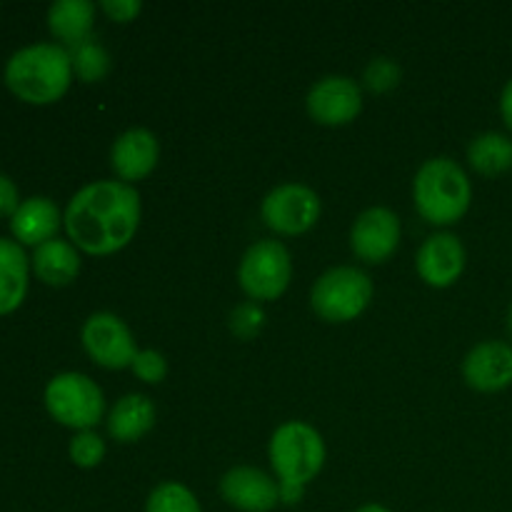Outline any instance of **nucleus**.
Returning <instances> with one entry per match:
<instances>
[{
  "label": "nucleus",
  "mask_w": 512,
  "mask_h": 512,
  "mask_svg": "<svg viewBox=\"0 0 512 512\" xmlns=\"http://www.w3.org/2000/svg\"><path fill=\"white\" fill-rule=\"evenodd\" d=\"M140 193L120 180H95L83 185L63 210L68 240L88 255H113L130 245L140 228Z\"/></svg>",
  "instance_id": "1"
},
{
  "label": "nucleus",
  "mask_w": 512,
  "mask_h": 512,
  "mask_svg": "<svg viewBox=\"0 0 512 512\" xmlns=\"http://www.w3.org/2000/svg\"><path fill=\"white\" fill-rule=\"evenodd\" d=\"M70 50L58 43H33L15 50L3 70L10 93L30 105L58 103L73 83Z\"/></svg>",
  "instance_id": "2"
},
{
  "label": "nucleus",
  "mask_w": 512,
  "mask_h": 512,
  "mask_svg": "<svg viewBox=\"0 0 512 512\" xmlns=\"http://www.w3.org/2000/svg\"><path fill=\"white\" fill-rule=\"evenodd\" d=\"M270 465L280 483V503L295 505L303 500L310 480L320 475L325 465L323 435L303 420H288L270 438Z\"/></svg>",
  "instance_id": "3"
},
{
  "label": "nucleus",
  "mask_w": 512,
  "mask_h": 512,
  "mask_svg": "<svg viewBox=\"0 0 512 512\" xmlns=\"http://www.w3.org/2000/svg\"><path fill=\"white\" fill-rule=\"evenodd\" d=\"M413 200L420 218L445 228L465 218L473 200V185L453 158H430L415 173Z\"/></svg>",
  "instance_id": "4"
},
{
  "label": "nucleus",
  "mask_w": 512,
  "mask_h": 512,
  "mask_svg": "<svg viewBox=\"0 0 512 512\" xmlns=\"http://www.w3.org/2000/svg\"><path fill=\"white\" fill-rule=\"evenodd\" d=\"M373 293V278L365 270L338 265L315 280L310 290V308L325 323L343 325L365 313Z\"/></svg>",
  "instance_id": "5"
},
{
  "label": "nucleus",
  "mask_w": 512,
  "mask_h": 512,
  "mask_svg": "<svg viewBox=\"0 0 512 512\" xmlns=\"http://www.w3.org/2000/svg\"><path fill=\"white\" fill-rule=\"evenodd\" d=\"M45 410L55 423L83 433L93 430L105 415V395L93 378L83 373H58L43 393Z\"/></svg>",
  "instance_id": "6"
},
{
  "label": "nucleus",
  "mask_w": 512,
  "mask_h": 512,
  "mask_svg": "<svg viewBox=\"0 0 512 512\" xmlns=\"http://www.w3.org/2000/svg\"><path fill=\"white\" fill-rule=\"evenodd\" d=\"M293 260L280 240H258L238 265V285L253 303H270L288 290Z\"/></svg>",
  "instance_id": "7"
},
{
  "label": "nucleus",
  "mask_w": 512,
  "mask_h": 512,
  "mask_svg": "<svg viewBox=\"0 0 512 512\" xmlns=\"http://www.w3.org/2000/svg\"><path fill=\"white\" fill-rule=\"evenodd\" d=\"M318 193L303 183H283L270 190L260 205L263 223L278 235H303L320 220Z\"/></svg>",
  "instance_id": "8"
},
{
  "label": "nucleus",
  "mask_w": 512,
  "mask_h": 512,
  "mask_svg": "<svg viewBox=\"0 0 512 512\" xmlns=\"http://www.w3.org/2000/svg\"><path fill=\"white\" fill-rule=\"evenodd\" d=\"M80 343L88 358L105 370H125L133 365L138 348L125 320L113 313H93L80 328Z\"/></svg>",
  "instance_id": "9"
},
{
  "label": "nucleus",
  "mask_w": 512,
  "mask_h": 512,
  "mask_svg": "<svg viewBox=\"0 0 512 512\" xmlns=\"http://www.w3.org/2000/svg\"><path fill=\"white\" fill-rule=\"evenodd\" d=\"M400 218L390 208H368L355 218L350 228V248L355 258L368 265H380L393 258L400 245Z\"/></svg>",
  "instance_id": "10"
},
{
  "label": "nucleus",
  "mask_w": 512,
  "mask_h": 512,
  "mask_svg": "<svg viewBox=\"0 0 512 512\" xmlns=\"http://www.w3.org/2000/svg\"><path fill=\"white\" fill-rule=\"evenodd\" d=\"M308 115L318 125L340 128L353 123L363 110V90L353 78L345 75H328L310 88L305 98Z\"/></svg>",
  "instance_id": "11"
},
{
  "label": "nucleus",
  "mask_w": 512,
  "mask_h": 512,
  "mask_svg": "<svg viewBox=\"0 0 512 512\" xmlns=\"http://www.w3.org/2000/svg\"><path fill=\"white\" fill-rule=\"evenodd\" d=\"M220 495L240 512H270L280 505V483L265 470L238 465L220 480Z\"/></svg>",
  "instance_id": "12"
},
{
  "label": "nucleus",
  "mask_w": 512,
  "mask_h": 512,
  "mask_svg": "<svg viewBox=\"0 0 512 512\" xmlns=\"http://www.w3.org/2000/svg\"><path fill=\"white\" fill-rule=\"evenodd\" d=\"M463 380L478 393H500L512 385V345L483 340L463 360Z\"/></svg>",
  "instance_id": "13"
},
{
  "label": "nucleus",
  "mask_w": 512,
  "mask_h": 512,
  "mask_svg": "<svg viewBox=\"0 0 512 512\" xmlns=\"http://www.w3.org/2000/svg\"><path fill=\"white\" fill-rule=\"evenodd\" d=\"M465 245L453 233H433L415 255V270L430 288H450L465 270Z\"/></svg>",
  "instance_id": "14"
},
{
  "label": "nucleus",
  "mask_w": 512,
  "mask_h": 512,
  "mask_svg": "<svg viewBox=\"0 0 512 512\" xmlns=\"http://www.w3.org/2000/svg\"><path fill=\"white\" fill-rule=\"evenodd\" d=\"M160 160V143L153 130L130 128L118 135L110 148V168L120 183H140L148 178Z\"/></svg>",
  "instance_id": "15"
},
{
  "label": "nucleus",
  "mask_w": 512,
  "mask_h": 512,
  "mask_svg": "<svg viewBox=\"0 0 512 512\" xmlns=\"http://www.w3.org/2000/svg\"><path fill=\"white\" fill-rule=\"evenodd\" d=\"M60 225H63V213L45 195L20 200L15 213L10 215V233H13L15 243L33 245V248L58 238Z\"/></svg>",
  "instance_id": "16"
},
{
  "label": "nucleus",
  "mask_w": 512,
  "mask_h": 512,
  "mask_svg": "<svg viewBox=\"0 0 512 512\" xmlns=\"http://www.w3.org/2000/svg\"><path fill=\"white\" fill-rule=\"evenodd\" d=\"M155 403L143 393H130L120 398L108 413V435L118 443H138L153 430Z\"/></svg>",
  "instance_id": "17"
},
{
  "label": "nucleus",
  "mask_w": 512,
  "mask_h": 512,
  "mask_svg": "<svg viewBox=\"0 0 512 512\" xmlns=\"http://www.w3.org/2000/svg\"><path fill=\"white\" fill-rule=\"evenodd\" d=\"M30 268L40 283L50 285V288H65L78 278L80 253L70 240L53 238L33 250Z\"/></svg>",
  "instance_id": "18"
},
{
  "label": "nucleus",
  "mask_w": 512,
  "mask_h": 512,
  "mask_svg": "<svg viewBox=\"0 0 512 512\" xmlns=\"http://www.w3.org/2000/svg\"><path fill=\"white\" fill-rule=\"evenodd\" d=\"M95 5L90 0H55L48 8V30L58 45L75 48L93 38Z\"/></svg>",
  "instance_id": "19"
},
{
  "label": "nucleus",
  "mask_w": 512,
  "mask_h": 512,
  "mask_svg": "<svg viewBox=\"0 0 512 512\" xmlns=\"http://www.w3.org/2000/svg\"><path fill=\"white\" fill-rule=\"evenodd\" d=\"M30 258L25 248L10 238H0V315H8L23 305L28 295Z\"/></svg>",
  "instance_id": "20"
},
{
  "label": "nucleus",
  "mask_w": 512,
  "mask_h": 512,
  "mask_svg": "<svg viewBox=\"0 0 512 512\" xmlns=\"http://www.w3.org/2000/svg\"><path fill=\"white\" fill-rule=\"evenodd\" d=\"M470 168L485 178H498L512 170V138L505 133H480L468 145Z\"/></svg>",
  "instance_id": "21"
},
{
  "label": "nucleus",
  "mask_w": 512,
  "mask_h": 512,
  "mask_svg": "<svg viewBox=\"0 0 512 512\" xmlns=\"http://www.w3.org/2000/svg\"><path fill=\"white\" fill-rule=\"evenodd\" d=\"M70 63H73V75L83 83H100L110 73V53L95 38L70 48Z\"/></svg>",
  "instance_id": "22"
},
{
  "label": "nucleus",
  "mask_w": 512,
  "mask_h": 512,
  "mask_svg": "<svg viewBox=\"0 0 512 512\" xmlns=\"http://www.w3.org/2000/svg\"><path fill=\"white\" fill-rule=\"evenodd\" d=\"M145 512H203L198 498L190 488L183 483H160L150 490L148 500H145Z\"/></svg>",
  "instance_id": "23"
},
{
  "label": "nucleus",
  "mask_w": 512,
  "mask_h": 512,
  "mask_svg": "<svg viewBox=\"0 0 512 512\" xmlns=\"http://www.w3.org/2000/svg\"><path fill=\"white\" fill-rule=\"evenodd\" d=\"M68 455L73 460V465L83 470L98 468L105 460V440L100 438L95 430H83V433H75L73 440L68 445Z\"/></svg>",
  "instance_id": "24"
},
{
  "label": "nucleus",
  "mask_w": 512,
  "mask_h": 512,
  "mask_svg": "<svg viewBox=\"0 0 512 512\" xmlns=\"http://www.w3.org/2000/svg\"><path fill=\"white\" fill-rule=\"evenodd\" d=\"M400 78H403V70L390 58L370 60V65L363 73V83L370 93H388V90L398 88Z\"/></svg>",
  "instance_id": "25"
},
{
  "label": "nucleus",
  "mask_w": 512,
  "mask_h": 512,
  "mask_svg": "<svg viewBox=\"0 0 512 512\" xmlns=\"http://www.w3.org/2000/svg\"><path fill=\"white\" fill-rule=\"evenodd\" d=\"M265 328V310L260 303H240L238 308L230 313V333L238 340H253L260 330Z\"/></svg>",
  "instance_id": "26"
},
{
  "label": "nucleus",
  "mask_w": 512,
  "mask_h": 512,
  "mask_svg": "<svg viewBox=\"0 0 512 512\" xmlns=\"http://www.w3.org/2000/svg\"><path fill=\"white\" fill-rule=\"evenodd\" d=\"M130 370L135 373V378L143 380L148 385H160L165 378H168V360H165L163 353L153 348L138 350Z\"/></svg>",
  "instance_id": "27"
},
{
  "label": "nucleus",
  "mask_w": 512,
  "mask_h": 512,
  "mask_svg": "<svg viewBox=\"0 0 512 512\" xmlns=\"http://www.w3.org/2000/svg\"><path fill=\"white\" fill-rule=\"evenodd\" d=\"M100 10H103L113 23H130V20H135L140 15L143 3H138V0H103V3H100Z\"/></svg>",
  "instance_id": "28"
},
{
  "label": "nucleus",
  "mask_w": 512,
  "mask_h": 512,
  "mask_svg": "<svg viewBox=\"0 0 512 512\" xmlns=\"http://www.w3.org/2000/svg\"><path fill=\"white\" fill-rule=\"evenodd\" d=\"M18 205H20L18 185H15L8 175L0 173V218H10Z\"/></svg>",
  "instance_id": "29"
},
{
  "label": "nucleus",
  "mask_w": 512,
  "mask_h": 512,
  "mask_svg": "<svg viewBox=\"0 0 512 512\" xmlns=\"http://www.w3.org/2000/svg\"><path fill=\"white\" fill-rule=\"evenodd\" d=\"M500 115H503V123L508 125L512 135V78L505 83L503 93H500Z\"/></svg>",
  "instance_id": "30"
},
{
  "label": "nucleus",
  "mask_w": 512,
  "mask_h": 512,
  "mask_svg": "<svg viewBox=\"0 0 512 512\" xmlns=\"http://www.w3.org/2000/svg\"><path fill=\"white\" fill-rule=\"evenodd\" d=\"M355 512H393V510H388V508H385V505L370 503V505H363V508H358Z\"/></svg>",
  "instance_id": "31"
},
{
  "label": "nucleus",
  "mask_w": 512,
  "mask_h": 512,
  "mask_svg": "<svg viewBox=\"0 0 512 512\" xmlns=\"http://www.w3.org/2000/svg\"><path fill=\"white\" fill-rule=\"evenodd\" d=\"M505 328H508V333H510V338H512V303H510V308H508V315H505Z\"/></svg>",
  "instance_id": "32"
}]
</instances>
